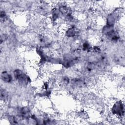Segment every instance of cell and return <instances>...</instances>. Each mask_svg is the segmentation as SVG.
Instances as JSON below:
<instances>
[{"label": "cell", "mask_w": 125, "mask_h": 125, "mask_svg": "<svg viewBox=\"0 0 125 125\" xmlns=\"http://www.w3.org/2000/svg\"><path fill=\"white\" fill-rule=\"evenodd\" d=\"M90 48V45L87 42H85L83 45V50H88Z\"/></svg>", "instance_id": "cell-7"}, {"label": "cell", "mask_w": 125, "mask_h": 125, "mask_svg": "<svg viewBox=\"0 0 125 125\" xmlns=\"http://www.w3.org/2000/svg\"><path fill=\"white\" fill-rule=\"evenodd\" d=\"M112 112L113 113L122 116L124 113V105L122 102H118L114 104L112 108Z\"/></svg>", "instance_id": "cell-2"}, {"label": "cell", "mask_w": 125, "mask_h": 125, "mask_svg": "<svg viewBox=\"0 0 125 125\" xmlns=\"http://www.w3.org/2000/svg\"><path fill=\"white\" fill-rule=\"evenodd\" d=\"M6 17V14H5V13L3 11H1L0 12V19L1 20H2L3 19H5Z\"/></svg>", "instance_id": "cell-8"}, {"label": "cell", "mask_w": 125, "mask_h": 125, "mask_svg": "<svg viewBox=\"0 0 125 125\" xmlns=\"http://www.w3.org/2000/svg\"><path fill=\"white\" fill-rule=\"evenodd\" d=\"M1 80L5 83H10L12 81L11 75L6 71H3L1 74Z\"/></svg>", "instance_id": "cell-4"}, {"label": "cell", "mask_w": 125, "mask_h": 125, "mask_svg": "<svg viewBox=\"0 0 125 125\" xmlns=\"http://www.w3.org/2000/svg\"><path fill=\"white\" fill-rule=\"evenodd\" d=\"M76 33V31L74 28H71L68 29L66 32V35L69 37H73L75 36Z\"/></svg>", "instance_id": "cell-5"}, {"label": "cell", "mask_w": 125, "mask_h": 125, "mask_svg": "<svg viewBox=\"0 0 125 125\" xmlns=\"http://www.w3.org/2000/svg\"><path fill=\"white\" fill-rule=\"evenodd\" d=\"M7 97V93L4 89L0 90V98L1 100H4Z\"/></svg>", "instance_id": "cell-6"}, {"label": "cell", "mask_w": 125, "mask_h": 125, "mask_svg": "<svg viewBox=\"0 0 125 125\" xmlns=\"http://www.w3.org/2000/svg\"><path fill=\"white\" fill-rule=\"evenodd\" d=\"M20 116L23 118H29L30 116V110L26 107H22L20 109Z\"/></svg>", "instance_id": "cell-3"}, {"label": "cell", "mask_w": 125, "mask_h": 125, "mask_svg": "<svg viewBox=\"0 0 125 125\" xmlns=\"http://www.w3.org/2000/svg\"><path fill=\"white\" fill-rule=\"evenodd\" d=\"M15 78L22 85H27L29 81V78L21 70L19 69L15 70L14 72Z\"/></svg>", "instance_id": "cell-1"}]
</instances>
